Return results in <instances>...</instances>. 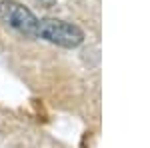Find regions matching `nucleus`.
<instances>
[{"label": "nucleus", "instance_id": "1", "mask_svg": "<svg viewBox=\"0 0 150 148\" xmlns=\"http://www.w3.org/2000/svg\"><path fill=\"white\" fill-rule=\"evenodd\" d=\"M36 38H42L62 48H78L84 42V32L80 26L60 18H40L36 28Z\"/></svg>", "mask_w": 150, "mask_h": 148}, {"label": "nucleus", "instance_id": "2", "mask_svg": "<svg viewBox=\"0 0 150 148\" xmlns=\"http://www.w3.org/2000/svg\"><path fill=\"white\" fill-rule=\"evenodd\" d=\"M0 22L12 28L14 32L26 38H36V28H38V18L30 8L16 0H2L0 2Z\"/></svg>", "mask_w": 150, "mask_h": 148}]
</instances>
